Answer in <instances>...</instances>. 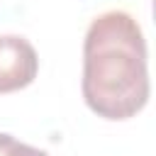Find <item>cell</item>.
Segmentation results:
<instances>
[{"label": "cell", "mask_w": 156, "mask_h": 156, "mask_svg": "<svg viewBox=\"0 0 156 156\" xmlns=\"http://www.w3.org/2000/svg\"><path fill=\"white\" fill-rule=\"evenodd\" d=\"M83 100L102 119L139 115L151 93L146 39L129 12L95 17L83 39Z\"/></svg>", "instance_id": "6da1fadb"}, {"label": "cell", "mask_w": 156, "mask_h": 156, "mask_svg": "<svg viewBox=\"0 0 156 156\" xmlns=\"http://www.w3.org/2000/svg\"><path fill=\"white\" fill-rule=\"evenodd\" d=\"M39 73L34 46L17 34L0 37V95L27 88Z\"/></svg>", "instance_id": "7a4b0ae2"}, {"label": "cell", "mask_w": 156, "mask_h": 156, "mask_svg": "<svg viewBox=\"0 0 156 156\" xmlns=\"http://www.w3.org/2000/svg\"><path fill=\"white\" fill-rule=\"evenodd\" d=\"M7 156H49L46 151H41V149H37V146H29V144H22V141H12V146H10V151H7Z\"/></svg>", "instance_id": "3957f363"}, {"label": "cell", "mask_w": 156, "mask_h": 156, "mask_svg": "<svg viewBox=\"0 0 156 156\" xmlns=\"http://www.w3.org/2000/svg\"><path fill=\"white\" fill-rule=\"evenodd\" d=\"M12 141H15V136H12V134H2V132H0V156H7V151H10Z\"/></svg>", "instance_id": "277c9868"}]
</instances>
